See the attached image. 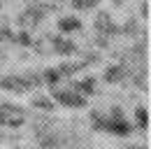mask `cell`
Here are the masks:
<instances>
[{
    "mask_svg": "<svg viewBox=\"0 0 151 149\" xmlns=\"http://www.w3.org/2000/svg\"><path fill=\"white\" fill-rule=\"evenodd\" d=\"M54 49H56L58 54L68 56V54H72V51H75V44H72L68 37H56V40H54Z\"/></svg>",
    "mask_w": 151,
    "mask_h": 149,
    "instance_id": "cell-6",
    "label": "cell"
},
{
    "mask_svg": "<svg viewBox=\"0 0 151 149\" xmlns=\"http://www.w3.org/2000/svg\"><path fill=\"white\" fill-rule=\"evenodd\" d=\"M105 130L107 133H114V135H130L132 126L126 121V116L121 114L119 107H114L109 116H105Z\"/></svg>",
    "mask_w": 151,
    "mask_h": 149,
    "instance_id": "cell-1",
    "label": "cell"
},
{
    "mask_svg": "<svg viewBox=\"0 0 151 149\" xmlns=\"http://www.w3.org/2000/svg\"><path fill=\"white\" fill-rule=\"evenodd\" d=\"M60 77H63V74L58 72V70H47V72H44V82H47V84H56Z\"/></svg>",
    "mask_w": 151,
    "mask_h": 149,
    "instance_id": "cell-12",
    "label": "cell"
},
{
    "mask_svg": "<svg viewBox=\"0 0 151 149\" xmlns=\"http://www.w3.org/2000/svg\"><path fill=\"white\" fill-rule=\"evenodd\" d=\"M0 86H2L5 91H17V93H23V91H26V86H23L21 77H5V79L0 82Z\"/></svg>",
    "mask_w": 151,
    "mask_h": 149,
    "instance_id": "cell-4",
    "label": "cell"
},
{
    "mask_svg": "<svg viewBox=\"0 0 151 149\" xmlns=\"http://www.w3.org/2000/svg\"><path fill=\"white\" fill-rule=\"evenodd\" d=\"M54 98L65 107H84L86 105V95H81L77 91H56Z\"/></svg>",
    "mask_w": 151,
    "mask_h": 149,
    "instance_id": "cell-2",
    "label": "cell"
},
{
    "mask_svg": "<svg viewBox=\"0 0 151 149\" xmlns=\"http://www.w3.org/2000/svg\"><path fill=\"white\" fill-rule=\"evenodd\" d=\"M58 28H60V33H75L81 28V23H79V19L75 17H63L58 21Z\"/></svg>",
    "mask_w": 151,
    "mask_h": 149,
    "instance_id": "cell-5",
    "label": "cell"
},
{
    "mask_svg": "<svg viewBox=\"0 0 151 149\" xmlns=\"http://www.w3.org/2000/svg\"><path fill=\"white\" fill-rule=\"evenodd\" d=\"M95 28H98L100 33H105V37L116 33V26H114V21H112L109 14H100V17L95 19Z\"/></svg>",
    "mask_w": 151,
    "mask_h": 149,
    "instance_id": "cell-3",
    "label": "cell"
},
{
    "mask_svg": "<svg viewBox=\"0 0 151 149\" xmlns=\"http://www.w3.org/2000/svg\"><path fill=\"white\" fill-rule=\"evenodd\" d=\"M130 149H142V147H130Z\"/></svg>",
    "mask_w": 151,
    "mask_h": 149,
    "instance_id": "cell-13",
    "label": "cell"
},
{
    "mask_svg": "<svg viewBox=\"0 0 151 149\" xmlns=\"http://www.w3.org/2000/svg\"><path fill=\"white\" fill-rule=\"evenodd\" d=\"M75 91L81 93V95H91V93L95 91V82L91 79V77H88V79H81V82L75 86Z\"/></svg>",
    "mask_w": 151,
    "mask_h": 149,
    "instance_id": "cell-8",
    "label": "cell"
},
{
    "mask_svg": "<svg viewBox=\"0 0 151 149\" xmlns=\"http://www.w3.org/2000/svg\"><path fill=\"white\" fill-rule=\"evenodd\" d=\"M123 77H126V68H123V65H114V68H109V70L105 72V79H107V82H112V84L121 82Z\"/></svg>",
    "mask_w": 151,
    "mask_h": 149,
    "instance_id": "cell-7",
    "label": "cell"
},
{
    "mask_svg": "<svg viewBox=\"0 0 151 149\" xmlns=\"http://www.w3.org/2000/svg\"><path fill=\"white\" fill-rule=\"evenodd\" d=\"M135 116H137V126H139L142 130H147V126H149V114H147V107H137Z\"/></svg>",
    "mask_w": 151,
    "mask_h": 149,
    "instance_id": "cell-9",
    "label": "cell"
},
{
    "mask_svg": "<svg viewBox=\"0 0 151 149\" xmlns=\"http://www.w3.org/2000/svg\"><path fill=\"white\" fill-rule=\"evenodd\" d=\"M70 2L75 5L77 9H93V7L100 2V0H70Z\"/></svg>",
    "mask_w": 151,
    "mask_h": 149,
    "instance_id": "cell-10",
    "label": "cell"
},
{
    "mask_svg": "<svg viewBox=\"0 0 151 149\" xmlns=\"http://www.w3.org/2000/svg\"><path fill=\"white\" fill-rule=\"evenodd\" d=\"M33 105H35V107H42V110H51V107H54V103H51L49 98H42V95L33 98Z\"/></svg>",
    "mask_w": 151,
    "mask_h": 149,
    "instance_id": "cell-11",
    "label": "cell"
}]
</instances>
